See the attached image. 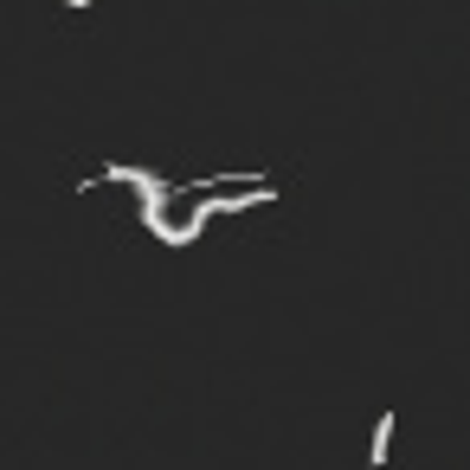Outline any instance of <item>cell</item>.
<instances>
[{"instance_id":"1","label":"cell","mask_w":470,"mask_h":470,"mask_svg":"<svg viewBox=\"0 0 470 470\" xmlns=\"http://www.w3.org/2000/svg\"><path fill=\"white\" fill-rule=\"evenodd\" d=\"M393 426H399L393 413H380V419H374V445H367V464H374V470H380V464H387V451H393Z\"/></svg>"}]
</instances>
